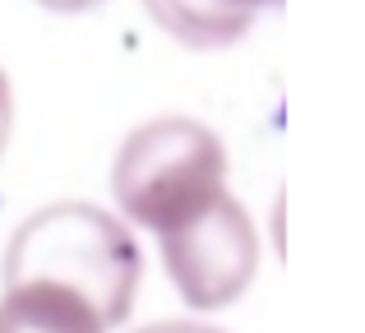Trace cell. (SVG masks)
<instances>
[{
  "label": "cell",
  "instance_id": "cell-8",
  "mask_svg": "<svg viewBox=\"0 0 365 333\" xmlns=\"http://www.w3.org/2000/svg\"><path fill=\"white\" fill-rule=\"evenodd\" d=\"M42 9H51V14H88V9L107 5V0H37Z\"/></svg>",
  "mask_w": 365,
  "mask_h": 333
},
{
  "label": "cell",
  "instance_id": "cell-9",
  "mask_svg": "<svg viewBox=\"0 0 365 333\" xmlns=\"http://www.w3.org/2000/svg\"><path fill=\"white\" fill-rule=\"evenodd\" d=\"M232 5L250 9V14H259V9H277V5H282V0H232Z\"/></svg>",
  "mask_w": 365,
  "mask_h": 333
},
{
  "label": "cell",
  "instance_id": "cell-6",
  "mask_svg": "<svg viewBox=\"0 0 365 333\" xmlns=\"http://www.w3.org/2000/svg\"><path fill=\"white\" fill-rule=\"evenodd\" d=\"M9 135H14V88H9V74L0 70V158L9 148Z\"/></svg>",
  "mask_w": 365,
  "mask_h": 333
},
{
  "label": "cell",
  "instance_id": "cell-5",
  "mask_svg": "<svg viewBox=\"0 0 365 333\" xmlns=\"http://www.w3.org/2000/svg\"><path fill=\"white\" fill-rule=\"evenodd\" d=\"M148 19L190 51H222L250 33L255 14L232 0H143Z\"/></svg>",
  "mask_w": 365,
  "mask_h": 333
},
{
  "label": "cell",
  "instance_id": "cell-3",
  "mask_svg": "<svg viewBox=\"0 0 365 333\" xmlns=\"http://www.w3.org/2000/svg\"><path fill=\"white\" fill-rule=\"evenodd\" d=\"M158 250L171 287L190 310L236 306L259 273V232L241 199H232L227 190L208 199L199 213H190L185 222L167 227L158 236Z\"/></svg>",
  "mask_w": 365,
  "mask_h": 333
},
{
  "label": "cell",
  "instance_id": "cell-1",
  "mask_svg": "<svg viewBox=\"0 0 365 333\" xmlns=\"http://www.w3.org/2000/svg\"><path fill=\"white\" fill-rule=\"evenodd\" d=\"M9 282H56L83 297L116 329L130 319L143 282V255L130 222L83 199H61L19 222L5 245V287Z\"/></svg>",
  "mask_w": 365,
  "mask_h": 333
},
{
  "label": "cell",
  "instance_id": "cell-2",
  "mask_svg": "<svg viewBox=\"0 0 365 333\" xmlns=\"http://www.w3.org/2000/svg\"><path fill=\"white\" fill-rule=\"evenodd\" d=\"M227 190V148L195 116H153L111 163V195L130 227L162 236Z\"/></svg>",
  "mask_w": 365,
  "mask_h": 333
},
{
  "label": "cell",
  "instance_id": "cell-4",
  "mask_svg": "<svg viewBox=\"0 0 365 333\" xmlns=\"http://www.w3.org/2000/svg\"><path fill=\"white\" fill-rule=\"evenodd\" d=\"M0 333H107L83 297L56 282H9L0 297Z\"/></svg>",
  "mask_w": 365,
  "mask_h": 333
},
{
  "label": "cell",
  "instance_id": "cell-7",
  "mask_svg": "<svg viewBox=\"0 0 365 333\" xmlns=\"http://www.w3.org/2000/svg\"><path fill=\"white\" fill-rule=\"evenodd\" d=\"M134 333H227V329H213V324H195V319H162V324H143Z\"/></svg>",
  "mask_w": 365,
  "mask_h": 333
}]
</instances>
